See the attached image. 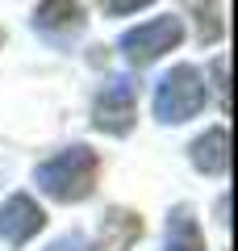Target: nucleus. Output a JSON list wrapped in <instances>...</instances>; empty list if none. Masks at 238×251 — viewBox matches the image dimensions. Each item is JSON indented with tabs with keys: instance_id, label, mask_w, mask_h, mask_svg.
<instances>
[{
	"instance_id": "nucleus-1",
	"label": "nucleus",
	"mask_w": 238,
	"mask_h": 251,
	"mask_svg": "<svg viewBox=\"0 0 238 251\" xmlns=\"http://www.w3.org/2000/svg\"><path fill=\"white\" fill-rule=\"evenodd\" d=\"M96 172H100V155L92 151V147L75 143V147H67V151L50 155L46 163H38L34 184L42 188L50 201L71 205V201H88L92 197V188H96Z\"/></svg>"
},
{
	"instance_id": "nucleus-2",
	"label": "nucleus",
	"mask_w": 238,
	"mask_h": 251,
	"mask_svg": "<svg viewBox=\"0 0 238 251\" xmlns=\"http://www.w3.org/2000/svg\"><path fill=\"white\" fill-rule=\"evenodd\" d=\"M209 100V84L192 63H176L163 80L155 84V117L163 126H180L188 117H196Z\"/></svg>"
},
{
	"instance_id": "nucleus-3",
	"label": "nucleus",
	"mask_w": 238,
	"mask_h": 251,
	"mask_svg": "<svg viewBox=\"0 0 238 251\" xmlns=\"http://www.w3.org/2000/svg\"><path fill=\"white\" fill-rule=\"evenodd\" d=\"M180 42H184V21L180 17H150V21H142V25L125 29L117 46H121V54L130 63L146 67V63L163 59L167 50H176Z\"/></svg>"
},
{
	"instance_id": "nucleus-4",
	"label": "nucleus",
	"mask_w": 238,
	"mask_h": 251,
	"mask_svg": "<svg viewBox=\"0 0 238 251\" xmlns=\"http://www.w3.org/2000/svg\"><path fill=\"white\" fill-rule=\"evenodd\" d=\"M134 117H138V97H134V84L125 75H113L105 88L96 92V105H92V126L100 134H130Z\"/></svg>"
},
{
	"instance_id": "nucleus-5",
	"label": "nucleus",
	"mask_w": 238,
	"mask_h": 251,
	"mask_svg": "<svg viewBox=\"0 0 238 251\" xmlns=\"http://www.w3.org/2000/svg\"><path fill=\"white\" fill-rule=\"evenodd\" d=\"M46 226V214L29 193H13L4 205H0V239L9 243V247H21L29 243L38 230Z\"/></svg>"
},
{
	"instance_id": "nucleus-6",
	"label": "nucleus",
	"mask_w": 238,
	"mask_h": 251,
	"mask_svg": "<svg viewBox=\"0 0 238 251\" xmlns=\"http://www.w3.org/2000/svg\"><path fill=\"white\" fill-rule=\"evenodd\" d=\"M88 17H84V4L79 0H42L34 9V29L54 42H67V38L84 34Z\"/></svg>"
},
{
	"instance_id": "nucleus-7",
	"label": "nucleus",
	"mask_w": 238,
	"mask_h": 251,
	"mask_svg": "<svg viewBox=\"0 0 238 251\" xmlns=\"http://www.w3.org/2000/svg\"><path fill=\"white\" fill-rule=\"evenodd\" d=\"M188 159H192V168L205 172V176H226V168H230V134H226V126H209V130L188 147Z\"/></svg>"
},
{
	"instance_id": "nucleus-8",
	"label": "nucleus",
	"mask_w": 238,
	"mask_h": 251,
	"mask_svg": "<svg viewBox=\"0 0 238 251\" xmlns=\"http://www.w3.org/2000/svg\"><path fill=\"white\" fill-rule=\"evenodd\" d=\"M138 239H142V218L138 214H130V209H105L96 251H130Z\"/></svg>"
},
{
	"instance_id": "nucleus-9",
	"label": "nucleus",
	"mask_w": 238,
	"mask_h": 251,
	"mask_svg": "<svg viewBox=\"0 0 238 251\" xmlns=\"http://www.w3.org/2000/svg\"><path fill=\"white\" fill-rule=\"evenodd\" d=\"M163 251H209L188 205H176L167 214V243H163Z\"/></svg>"
},
{
	"instance_id": "nucleus-10",
	"label": "nucleus",
	"mask_w": 238,
	"mask_h": 251,
	"mask_svg": "<svg viewBox=\"0 0 238 251\" xmlns=\"http://www.w3.org/2000/svg\"><path fill=\"white\" fill-rule=\"evenodd\" d=\"M105 13H113V17H125V13H138L146 9V4H155V0H96Z\"/></svg>"
},
{
	"instance_id": "nucleus-11",
	"label": "nucleus",
	"mask_w": 238,
	"mask_h": 251,
	"mask_svg": "<svg viewBox=\"0 0 238 251\" xmlns=\"http://www.w3.org/2000/svg\"><path fill=\"white\" fill-rule=\"evenodd\" d=\"M213 88H217L221 109H226V105H230V97H226V54H217V59H213Z\"/></svg>"
},
{
	"instance_id": "nucleus-12",
	"label": "nucleus",
	"mask_w": 238,
	"mask_h": 251,
	"mask_svg": "<svg viewBox=\"0 0 238 251\" xmlns=\"http://www.w3.org/2000/svg\"><path fill=\"white\" fill-rule=\"evenodd\" d=\"M46 251H88V239H84V234H63V239H54Z\"/></svg>"
}]
</instances>
